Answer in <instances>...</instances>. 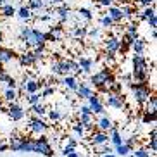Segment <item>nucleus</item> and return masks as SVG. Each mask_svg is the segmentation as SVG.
I'll list each match as a JSON object with an SVG mask.
<instances>
[{
	"label": "nucleus",
	"mask_w": 157,
	"mask_h": 157,
	"mask_svg": "<svg viewBox=\"0 0 157 157\" xmlns=\"http://www.w3.org/2000/svg\"><path fill=\"white\" fill-rule=\"evenodd\" d=\"M131 90L135 92L136 100H138V102H145L148 98V95H150V93H148V88L145 86L143 83H136V85L131 83Z\"/></svg>",
	"instance_id": "1"
},
{
	"label": "nucleus",
	"mask_w": 157,
	"mask_h": 157,
	"mask_svg": "<svg viewBox=\"0 0 157 157\" xmlns=\"http://www.w3.org/2000/svg\"><path fill=\"white\" fill-rule=\"evenodd\" d=\"M109 76H111V73H109L107 69H104L102 73H98V74H95V76H92V83L95 85V86H102V85H104V81H105Z\"/></svg>",
	"instance_id": "2"
},
{
	"label": "nucleus",
	"mask_w": 157,
	"mask_h": 157,
	"mask_svg": "<svg viewBox=\"0 0 157 157\" xmlns=\"http://www.w3.org/2000/svg\"><path fill=\"white\" fill-rule=\"evenodd\" d=\"M9 114H10V117H12V119L14 121H19V119H23L24 117V112L21 111V107L19 105H16V104H12V105H10V109H9Z\"/></svg>",
	"instance_id": "3"
},
{
	"label": "nucleus",
	"mask_w": 157,
	"mask_h": 157,
	"mask_svg": "<svg viewBox=\"0 0 157 157\" xmlns=\"http://www.w3.org/2000/svg\"><path fill=\"white\" fill-rule=\"evenodd\" d=\"M31 129L35 131V133H43V131L47 129V126H45V123H43V121L33 119V121H31Z\"/></svg>",
	"instance_id": "4"
},
{
	"label": "nucleus",
	"mask_w": 157,
	"mask_h": 157,
	"mask_svg": "<svg viewBox=\"0 0 157 157\" xmlns=\"http://www.w3.org/2000/svg\"><path fill=\"white\" fill-rule=\"evenodd\" d=\"M121 98L123 97H116V95H109L107 97V105H111V107H117V109H121L123 107V102H121Z\"/></svg>",
	"instance_id": "5"
},
{
	"label": "nucleus",
	"mask_w": 157,
	"mask_h": 157,
	"mask_svg": "<svg viewBox=\"0 0 157 157\" xmlns=\"http://www.w3.org/2000/svg\"><path fill=\"white\" fill-rule=\"evenodd\" d=\"M105 47L109 52H116L117 48L121 47V43L116 40V38H109V40H105Z\"/></svg>",
	"instance_id": "6"
},
{
	"label": "nucleus",
	"mask_w": 157,
	"mask_h": 157,
	"mask_svg": "<svg viewBox=\"0 0 157 157\" xmlns=\"http://www.w3.org/2000/svg\"><path fill=\"white\" fill-rule=\"evenodd\" d=\"M14 57V54L10 50H5V48H0V62H9L10 59Z\"/></svg>",
	"instance_id": "7"
},
{
	"label": "nucleus",
	"mask_w": 157,
	"mask_h": 157,
	"mask_svg": "<svg viewBox=\"0 0 157 157\" xmlns=\"http://www.w3.org/2000/svg\"><path fill=\"white\" fill-rule=\"evenodd\" d=\"M33 62H35V57H33L31 52H26L24 56H21V64H24V66H31Z\"/></svg>",
	"instance_id": "8"
},
{
	"label": "nucleus",
	"mask_w": 157,
	"mask_h": 157,
	"mask_svg": "<svg viewBox=\"0 0 157 157\" xmlns=\"http://www.w3.org/2000/svg\"><path fill=\"white\" fill-rule=\"evenodd\" d=\"M109 14H111V19H112V21H119V19H123V12H121V9L111 7V9H109Z\"/></svg>",
	"instance_id": "9"
},
{
	"label": "nucleus",
	"mask_w": 157,
	"mask_h": 157,
	"mask_svg": "<svg viewBox=\"0 0 157 157\" xmlns=\"http://www.w3.org/2000/svg\"><path fill=\"white\" fill-rule=\"evenodd\" d=\"M90 111H92V112H95V114H102V112H104V107H102L100 100L92 102V104H90Z\"/></svg>",
	"instance_id": "10"
},
{
	"label": "nucleus",
	"mask_w": 157,
	"mask_h": 157,
	"mask_svg": "<svg viewBox=\"0 0 157 157\" xmlns=\"http://www.w3.org/2000/svg\"><path fill=\"white\" fill-rule=\"evenodd\" d=\"M92 64H93V62L90 59H81V60H79V67H81L85 73H90V71H92V69H90V67H92Z\"/></svg>",
	"instance_id": "11"
},
{
	"label": "nucleus",
	"mask_w": 157,
	"mask_h": 157,
	"mask_svg": "<svg viewBox=\"0 0 157 157\" xmlns=\"http://www.w3.org/2000/svg\"><path fill=\"white\" fill-rule=\"evenodd\" d=\"M111 133H112V143H114L116 147H117V145H121V143H123V138L119 136V133H117V129H116V128H112V129H111Z\"/></svg>",
	"instance_id": "12"
},
{
	"label": "nucleus",
	"mask_w": 157,
	"mask_h": 157,
	"mask_svg": "<svg viewBox=\"0 0 157 157\" xmlns=\"http://www.w3.org/2000/svg\"><path fill=\"white\" fill-rule=\"evenodd\" d=\"M50 35L52 36H54V40H59V38H62V35H64V33H62V28H59V26H56V28H52L50 29Z\"/></svg>",
	"instance_id": "13"
},
{
	"label": "nucleus",
	"mask_w": 157,
	"mask_h": 157,
	"mask_svg": "<svg viewBox=\"0 0 157 157\" xmlns=\"http://www.w3.org/2000/svg\"><path fill=\"white\" fill-rule=\"evenodd\" d=\"M0 12H2L5 17H10V16H14V9H12L10 5H4V7L0 9Z\"/></svg>",
	"instance_id": "14"
},
{
	"label": "nucleus",
	"mask_w": 157,
	"mask_h": 157,
	"mask_svg": "<svg viewBox=\"0 0 157 157\" xmlns=\"http://www.w3.org/2000/svg\"><path fill=\"white\" fill-rule=\"evenodd\" d=\"M131 45H133V48L136 50V54H142V50H143V43H142V40H136V38H135L133 42H131Z\"/></svg>",
	"instance_id": "15"
},
{
	"label": "nucleus",
	"mask_w": 157,
	"mask_h": 157,
	"mask_svg": "<svg viewBox=\"0 0 157 157\" xmlns=\"http://www.w3.org/2000/svg\"><path fill=\"white\" fill-rule=\"evenodd\" d=\"M64 83L67 85L69 88H73V90H76V88H78V83H76V79H74L73 76H67V78L64 79Z\"/></svg>",
	"instance_id": "16"
},
{
	"label": "nucleus",
	"mask_w": 157,
	"mask_h": 157,
	"mask_svg": "<svg viewBox=\"0 0 157 157\" xmlns=\"http://www.w3.org/2000/svg\"><path fill=\"white\" fill-rule=\"evenodd\" d=\"M76 90H78V95H79L81 98H88V95L92 93L86 86H79V88H76Z\"/></svg>",
	"instance_id": "17"
},
{
	"label": "nucleus",
	"mask_w": 157,
	"mask_h": 157,
	"mask_svg": "<svg viewBox=\"0 0 157 157\" xmlns=\"http://www.w3.org/2000/svg\"><path fill=\"white\" fill-rule=\"evenodd\" d=\"M93 142H95V143H105L107 142V136L104 133H97V135H93Z\"/></svg>",
	"instance_id": "18"
},
{
	"label": "nucleus",
	"mask_w": 157,
	"mask_h": 157,
	"mask_svg": "<svg viewBox=\"0 0 157 157\" xmlns=\"http://www.w3.org/2000/svg\"><path fill=\"white\" fill-rule=\"evenodd\" d=\"M40 97H42V95H38V93L35 92V93H29L28 100H29V104H38V102H40Z\"/></svg>",
	"instance_id": "19"
},
{
	"label": "nucleus",
	"mask_w": 157,
	"mask_h": 157,
	"mask_svg": "<svg viewBox=\"0 0 157 157\" xmlns=\"http://www.w3.org/2000/svg\"><path fill=\"white\" fill-rule=\"evenodd\" d=\"M129 152V147L128 145H123V143H121V145H117V154H121V155H126V154Z\"/></svg>",
	"instance_id": "20"
},
{
	"label": "nucleus",
	"mask_w": 157,
	"mask_h": 157,
	"mask_svg": "<svg viewBox=\"0 0 157 157\" xmlns=\"http://www.w3.org/2000/svg\"><path fill=\"white\" fill-rule=\"evenodd\" d=\"M33 112H36V114H40V116H42L43 112H45V107H43V105H40V104H33Z\"/></svg>",
	"instance_id": "21"
},
{
	"label": "nucleus",
	"mask_w": 157,
	"mask_h": 157,
	"mask_svg": "<svg viewBox=\"0 0 157 157\" xmlns=\"http://www.w3.org/2000/svg\"><path fill=\"white\" fill-rule=\"evenodd\" d=\"M19 17H23V19H28L29 17V9H28V7L19 9Z\"/></svg>",
	"instance_id": "22"
},
{
	"label": "nucleus",
	"mask_w": 157,
	"mask_h": 157,
	"mask_svg": "<svg viewBox=\"0 0 157 157\" xmlns=\"http://www.w3.org/2000/svg\"><path fill=\"white\" fill-rule=\"evenodd\" d=\"M100 128H102V129H111V128H112L111 121H109V119H105V117H104V119L100 121Z\"/></svg>",
	"instance_id": "23"
},
{
	"label": "nucleus",
	"mask_w": 157,
	"mask_h": 157,
	"mask_svg": "<svg viewBox=\"0 0 157 157\" xmlns=\"http://www.w3.org/2000/svg\"><path fill=\"white\" fill-rule=\"evenodd\" d=\"M74 35H76V36H85V35H86V28H83V26H78V28L74 29Z\"/></svg>",
	"instance_id": "24"
},
{
	"label": "nucleus",
	"mask_w": 157,
	"mask_h": 157,
	"mask_svg": "<svg viewBox=\"0 0 157 157\" xmlns=\"http://www.w3.org/2000/svg\"><path fill=\"white\" fill-rule=\"evenodd\" d=\"M5 98H7V100H14L16 98V92L12 90V88H9V90L5 92Z\"/></svg>",
	"instance_id": "25"
},
{
	"label": "nucleus",
	"mask_w": 157,
	"mask_h": 157,
	"mask_svg": "<svg viewBox=\"0 0 157 157\" xmlns=\"http://www.w3.org/2000/svg\"><path fill=\"white\" fill-rule=\"evenodd\" d=\"M143 17H147V19L155 17V12H154V9H147L145 12H143Z\"/></svg>",
	"instance_id": "26"
},
{
	"label": "nucleus",
	"mask_w": 157,
	"mask_h": 157,
	"mask_svg": "<svg viewBox=\"0 0 157 157\" xmlns=\"http://www.w3.org/2000/svg\"><path fill=\"white\" fill-rule=\"evenodd\" d=\"M79 14L83 16L85 19H92V12H90V10H86V9H79Z\"/></svg>",
	"instance_id": "27"
},
{
	"label": "nucleus",
	"mask_w": 157,
	"mask_h": 157,
	"mask_svg": "<svg viewBox=\"0 0 157 157\" xmlns=\"http://www.w3.org/2000/svg\"><path fill=\"white\" fill-rule=\"evenodd\" d=\"M29 7H31V9H36V7H42V0H31V2H29Z\"/></svg>",
	"instance_id": "28"
},
{
	"label": "nucleus",
	"mask_w": 157,
	"mask_h": 157,
	"mask_svg": "<svg viewBox=\"0 0 157 157\" xmlns=\"http://www.w3.org/2000/svg\"><path fill=\"white\" fill-rule=\"evenodd\" d=\"M21 33H23V36L26 38V40L31 36V29H29V28H23V31H21Z\"/></svg>",
	"instance_id": "29"
},
{
	"label": "nucleus",
	"mask_w": 157,
	"mask_h": 157,
	"mask_svg": "<svg viewBox=\"0 0 157 157\" xmlns=\"http://www.w3.org/2000/svg\"><path fill=\"white\" fill-rule=\"evenodd\" d=\"M112 23H114V21L111 19V16H109V17H104V19H102V24H104V26H111Z\"/></svg>",
	"instance_id": "30"
},
{
	"label": "nucleus",
	"mask_w": 157,
	"mask_h": 157,
	"mask_svg": "<svg viewBox=\"0 0 157 157\" xmlns=\"http://www.w3.org/2000/svg\"><path fill=\"white\" fill-rule=\"evenodd\" d=\"M135 157H148V152H145V150H136Z\"/></svg>",
	"instance_id": "31"
},
{
	"label": "nucleus",
	"mask_w": 157,
	"mask_h": 157,
	"mask_svg": "<svg viewBox=\"0 0 157 157\" xmlns=\"http://www.w3.org/2000/svg\"><path fill=\"white\" fill-rule=\"evenodd\" d=\"M7 86L14 90V88H16V79H12V78H7Z\"/></svg>",
	"instance_id": "32"
},
{
	"label": "nucleus",
	"mask_w": 157,
	"mask_h": 157,
	"mask_svg": "<svg viewBox=\"0 0 157 157\" xmlns=\"http://www.w3.org/2000/svg\"><path fill=\"white\" fill-rule=\"evenodd\" d=\"M50 119H60V114H59V112H57V111H52L50 112Z\"/></svg>",
	"instance_id": "33"
},
{
	"label": "nucleus",
	"mask_w": 157,
	"mask_h": 157,
	"mask_svg": "<svg viewBox=\"0 0 157 157\" xmlns=\"http://www.w3.org/2000/svg\"><path fill=\"white\" fill-rule=\"evenodd\" d=\"M74 131H76L78 135H81V133H83V124H81V123H79V124H76V126H74Z\"/></svg>",
	"instance_id": "34"
},
{
	"label": "nucleus",
	"mask_w": 157,
	"mask_h": 157,
	"mask_svg": "<svg viewBox=\"0 0 157 157\" xmlns=\"http://www.w3.org/2000/svg\"><path fill=\"white\" fill-rule=\"evenodd\" d=\"M54 93V88H47L45 92H43V97H48V95H52Z\"/></svg>",
	"instance_id": "35"
},
{
	"label": "nucleus",
	"mask_w": 157,
	"mask_h": 157,
	"mask_svg": "<svg viewBox=\"0 0 157 157\" xmlns=\"http://www.w3.org/2000/svg\"><path fill=\"white\" fill-rule=\"evenodd\" d=\"M71 152H74V148H73V147H69V145H67V147L64 148V155H67V154H71Z\"/></svg>",
	"instance_id": "36"
},
{
	"label": "nucleus",
	"mask_w": 157,
	"mask_h": 157,
	"mask_svg": "<svg viewBox=\"0 0 157 157\" xmlns=\"http://www.w3.org/2000/svg\"><path fill=\"white\" fill-rule=\"evenodd\" d=\"M81 112H83V114H90L92 111H90V107L88 105H85V107H81Z\"/></svg>",
	"instance_id": "37"
},
{
	"label": "nucleus",
	"mask_w": 157,
	"mask_h": 157,
	"mask_svg": "<svg viewBox=\"0 0 157 157\" xmlns=\"http://www.w3.org/2000/svg\"><path fill=\"white\" fill-rule=\"evenodd\" d=\"M67 145H69V147H73V148H74V147H76V142H74L73 138H69V140H67Z\"/></svg>",
	"instance_id": "38"
},
{
	"label": "nucleus",
	"mask_w": 157,
	"mask_h": 157,
	"mask_svg": "<svg viewBox=\"0 0 157 157\" xmlns=\"http://www.w3.org/2000/svg\"><path fill=\"white\" fill-rule=\"evenodd\" d=\"M112 2H114V0H100V4H102V5H111Z\"/></svg>",
	"instance_id": "39"
},
{
	"label": "nucleus",
	"mask_w": 157,
	"mask_h": 157,
	"mask_svg": "<svg viewBox=\"0 0 157 157\" xmlns=\"http://www.w3.org/2000/svg\"><path fill=\"white\" fill-rule=\"evenodd\" d=\"M7 78H9V76H7V74L0 73V81H7Z\"/></svg>",
	"instance_id": "40"
},
{
	"label": "nucleus",
	"mask_w": 157,
	"mask_h": 157,
	"mask_svg": "<svg viewBox=\"0 0 157 157\" xmlns=\"http://www.w3.org/2000/svg\"><path fill=\"white\" fill-rule=\"evenodd\" d=\"M90 35H92V36H97L98 31H97V29H92V31H90Z\"/></svg>",
	"instance_id": "41"
},
{
	"label": "nucleus",
	"mask_w": 157,
	"mask_h": 157,
	"mask_svg": "<svg viewBox=\"0 0 157 157\" xmlns=\"http://www.w3.org/2000/svg\"><path fill=\"white\" fill-rule=\"evenodd\" d=\"M66 157H78V154H76V152H71V154H67Z\"/></svg>",
	"instance_id": "42"
},
{
	"label": "nucleus",
	"mask_w": 157,
	"mask_h": 157,
	"mask_svg": "<svg viewBox=\"0 0 157 157\" xmlns=\"http://www.w3.org/2000/svg\"><path fill=\"white\" fill-rule=\"evenodd\" d=\"M150 2H152V0H142V4H145V5H148Z\"/></svg>",
	"instance_id": "43"
},
{
	"label": "nucleus",
	"mask_w": 157,
	"mask_h": 157,
	"mask_svg": "<svg viewBox=\"0 0 157 157\" xmlns=\"http://www.w3.org/2000/svg\"><path fill=\"white\" fill-rule=\"evenodd\" d=\"M5 148H7V147H5V145H2V143H0V152H4Z\"/></svg>",
	"instance_id": "44"
},
{
	"label": "nucleus",
	"mask_w": 157,
	"mask_h": 157,
	"mask_svg": "<svg viewBox=\"0 0 157 157\" xmlns=\"http://www.w3.org/2000/svg\"><path fill=\"white\" fill-rule=\"evenodd\" d=\"M52 4H60V2H62V0H50Z\"/></svg>",
	"instance_id": "45"
},
{
	"label": "nucleus",
	"mask_w": 157,
	"mask_h": 157,
	"mask_svg": "<svg viewBox=\"0 0 157 157\" xmlns=\"http://www.w3.org/2000/svg\"><path fill=\"white\" fill-rule=\"evenodd\" d=\"M0 5H5V0H0Z\"/></svg>",
	"instance_id": "46"
},
{
	"label": "nucleus",
	"mask_w": 157,
	"mask_h": 157,
	"mask_svg": "<svg viewBox=\"0 0 157 157\" xmlns=\"http://www.w3.org/2000/svg\"><path fill=\"white\" fill-rule=\"evenodd\" d=\"M105 157H114V155H112V154H105Z\"/></svg>",
	"instance_id": "47"
},
{
	"label": "nucleus",
	"mask_w": 157,
	"mask_h": 157,
	"mask_svg": "<svg viewBox=\"0 0 157 157\" xmlns=\"http://www.w3.org/2000/svg\"><path fill=\"white\" fill-rule=\"evenodd\" d=\"M0 73H2V62H0Z\"/></svg>",
	"instance_id": "48"
}]
</instances>
